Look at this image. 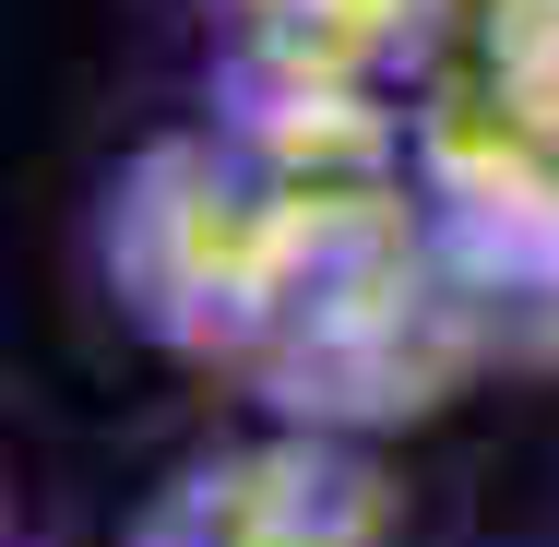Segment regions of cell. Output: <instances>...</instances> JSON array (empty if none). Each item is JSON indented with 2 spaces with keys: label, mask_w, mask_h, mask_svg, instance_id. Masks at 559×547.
<instances>
[{
  "label": "cell",
  "mask_w": 559,
  "mask_h": 547,
  "mask_svg": "<svg viewBox=\"0 0 559 547\" xmlns=\"http://www.w3.org/2000/svg\"><path fill=\"white\" fill-rule=\"evenodd\" d=\"M215 12V84H381L405 96L429 0H203Z\"/></svg>",
  "instance_id": "3"
},
{
  "label": "cell",
  "mask_w": 559,
  "mask_h": 547,
  "mask_svg": "<svg viewBox=\"0 0 559 547\" xmlns=\"http://www.w3.org/2000/svg\"><path fill=\"white\" fill-rule=\"evenodd\" d=\"M298 274V191L226 131H167L119 167L108 191V286L119 310L203 357V369H250L262 333H274V298Z\"/></svg>",
  "instance_id": "1"
},
{
  "label": "cell",
  "mask_w": 559,
  "mask_h": 547,
  "mask_svg": "<svg viewBox=\"0 0 559 547\" xmlns=\"http://www.w3.org/2000/svg\"><path fill=\"white\" fill-rule=\"evenodd\" d=\"M381 536H393L381 464L345 429H298V417L179 464L131 524V547H381Z\"/></svg>",
  "instance_id": "2"
}]
</instances>
